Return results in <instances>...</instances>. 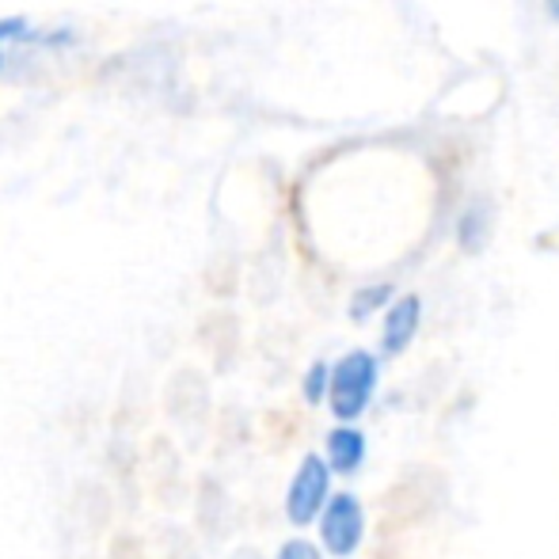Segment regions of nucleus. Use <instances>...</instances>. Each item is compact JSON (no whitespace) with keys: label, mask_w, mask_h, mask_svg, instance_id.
<instances>
[{"label":"nucleus","mask_w":559,"mask_h":559,"mask_svg":"<svg viewBox=\"0 0 559 559\" xmlns=\"http://www.w3.org/2000/svg\"><path fill=\"white\" fill-rule=\"evenodd\" d=\"M328 461H332L335 472H358L361 461H366V435L354 427H338L328 438Z\"/></svg>","instance_id":"5"},{"label":"nucleus","mask_w":559,"mask_h":559,"mask_svg":"<svg viewBox=\"0 0 559 559\" xmlns=\"http://www.w3.org/2000/svg\"><path fill=\"white\" fill-rule=\"evenodd\" d=\"M35 46H58V35H43V31L27 27V23H0V69H4L8 58H15V53H27L35 50Z\"/></svg>","instance_id":"6"},{"label":"nucleus","mask_w":559,"mask_h":559,"mask_svg":"<svg viewBox=\"0 0 559 559\" xmlns=\"http://www.w3.org/2000/svg\"><path fill=\"white\" fill-rule=\"evenodd\" d=\"M328 495H332V472L320 456H305L301 468L294 472L286 491V518L294 525H309L312 518H320L328 510Z\"/></svg>","instance_id":"2"},{"label":"nucleus","mask_w":559,"mask_h":559,"mask_svg":"<svg viewBox=\"0 0 559 559\" xmlns=\"http://www.w3.org/2000/svg\"><path fill=\"white\" fill-rule=\"evenodd\" d=\"M324 396H332V369H328L324 361H317V366L309 369V377H305V400L320 404Z\"/></svg>","instance_id":"8"},{"label":"nucleus","mask_w":559,"mask_h":559,"mask_svg":"<svg viewBox=\"0 0 559 559\" xmlns=\"http://www.w3.org/2000/svg\"><path fill=\"white\" fill-rule=\"evenodd\" d=\"M320 537L332 556H354V548L366 537V514H361V502L354 495H335L328 502V510L320 514Z\"/></svg>","instance_id":"3"},{"label":"nucleus","mask_w":559,"mask_h":559,"mask_svg":"<svg viewBox=\"0 0 559 559\" xmlns=\"http://www.w3.org/2000/svg\"><path fill=\"white\" fill-rule=\"evenodd\" d=\"M419 297H400L396 305L389 309L384 317V332H381V343H384V354H400L412 346L415 332H419Z\"/></svg>","instance_id":"4"},{"label":"nucleus","mask_w":559,"mask_h":559,"mask_svg":"<svg viewBox=\"0 0 559 559\" xmlns=\"http://www.w3.org/2000/svg\"><path fill=\"white\" fill-rule=\"evenodd\" d=\"M545 4H548V12H552L556 20H559V0H545Z\"/></svg>","instance_id":"10"},{"label":"nucleus","mask_w":559,"mask_h":559,"mask_svg":"<svg viewBox=\"0 0 559 559\" xmlns=\"http://www.w3.org/2000/svg\"><path fill=\"white\" fill-rule=\"evenodd\" d=\"M389 297H392V286H366V289H358V297H354V305H350L354 320H366L369 312L381 309Z\"/></svg>","instance_id":"7"},{"label":"nucleus","mask_w":559,"mask_h":559,"mask_svg":"<svg viewBox=\"0 0 559 559\" xmlns=\"http://www.w3.org/2000/svg\"><path fill=\"white\" fill-rule=\"evenodd\" d=\"M377 389V358L366 350H350L343 361L332 366V412L338 419H358L361 412L369 407Z\"/></svg>","instance_id":"1"},{"label":"nucleus","mask_w":559,"mask_h":559,"mask_svg":"<svg viewBox=\"0 0 559 559\" xmlns=\"http://www.w3.org/2000/svg\"><path fill=\"white\" fill-rule=\"evenodd\" d=\"M278 559H324L317 552V548L309 545V540H286L282 545V552H278Z\"/></svg>","instance_id":"9"}]
</instances>
